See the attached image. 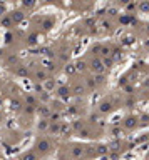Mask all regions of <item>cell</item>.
<instances>
[{"label": "cell", "mask_w": 149, "mask_h": 160, "mask_svg": "<svg viewBox=\"0 0 149 160\" xmlns=\"http://www.w3.org/2000/svg\"><path fill=\"white\" fill-rule=\"evenodd\" d=\"M92 70L94 72H102V64L99 60H94L92 62Z\"/></svg>", "instance_id": "cell-3"}, {"label": "cell", "mask_w": 149, "mask_h": 160, "mask_svg": "<svg viewBox=\"0 0 149 160\" xmlns=\"http://www.w3.org/2000/svg\"><path fill=\"white\" fill-rule=\"evenodd\" d=\"M19 73H20V75H25L27 72H25V68H20V70H19Z\"/></svg>", "instance_id": "cell-13"}, {"label": "cell", "mask_w": 149, "mask_h": 160, "mask_svg": "<svg viewBox=\"0 0 149 160\" xmlns=\"http://www.w3.org/2000/svg\"><path fill=\"white\" fill-rule=\"evenodd\" d=\"M24 7H28V9H32V7L35 5V0H22Z\"/></svg>", "instance_id": "cell-4"}, {"label": "cell", "mask_w": 149, "mask_h": 160, "mask_svg": "<svg viewBox=\"0 0 149 160\" xmlns=\"http://www.w3.org/2000/svg\"><path fill=\"white\" fill-rule=\"evenodd\" d=\"M35 149L40 152V154H47L49 150H50V142L47 140V138H40L39 142H37Z\"/></svg>", "instance_id": "cell-1"}, {"label": "cell", "mask_w": 149, "mask_h": 160, "mask_svg": "<svg viewBox=\"0 0 149 160\" xmlns=\"http://www.w3.org/2000/svg\"><path fill=\"white\" fill-rule=\"evenodd\" d=\"M0 120H2V115H0Z\"/></svg>", "instance_id": "cell-15"}, {"label": "cell", "mask_w": 149, "mask_h": 160, "mask_svg": "<svg viewBox=\"0 0 149 160\" xmlns=\"http://www.w3.org/2000/svg\"><path fill=\"white\" fill-rule=\"evenodd\" d=\"M47 125H49V122L44 120V122H40V124H39V129H40V130H42V129L45 130V129H47Z\"/></svg>", "instance_id": "cell-7"}, {"label": "cell", "mask_w": 149, "mask_h": 160, "mask_svg": "<svg viewBox=\"0 0 149 160\" xmlns=\"http://www.w3.org/2000/svg\"><path fill=\"white\" fill-rule=\"evenodd\" d=\"M44 2H54V0H44Z\"/></svg>", "instance_id": "cell-14"}, {"label": "cell", "mask_w": 149, "mask_h": 160, "mask_svg": "<svg viewBox=\"0 0 149 160\" xmlns=\"http://www.w3.org/2000/svg\"><path fill=\"white\" fill-rule=\"evenodd\" d=\"M25 18V15H24V12H14V15H12V20L14 22H22V20Z\"/></svg>", "instance_id": "cell-2"}, {"label": "cell", "mask_w": 149, "mask_h": 160, "mask_svg": "<svg viewBox=\"0 0 149 160\" xmlns=\"http://www.w3.org/2000/svg\"><path fill=\"white\" fill-rule=\"evenodd\" d=\"M12 105H14V107H12L14 110H20V102H14Z\"/></svg>", "instance_id": "cell-10"}, {"label": "cell", "mask_w": 149, "mask_h": 160, "mask_svg": "<svg viewBox=\"0 0 149 160\" xmlns=\"http://www.w3.org/2000/svg\"><path fill=\"white\" fill-rule=\"evenodd\" d=\"M3 14H5V7L0 5V15H3Z\"/></svg>", "instance_id": "cell-12"}, {"label": "cell", "mask_w": 149, "mask_h": 160, "mask_svg": "<svg viewBox=\"0 0 149 160\" xmlns=\"http://www.w3.org/2000/svg\"><path fill=\"white\" fill-rule=\"evenodd\" d=\"M50 80H52V79H47V82H45V87H47L49 90H50V88L54 87V84H52V82H50Z\"/></svg>", "instance_id": "cell-9"}, {"label": "cell", "mask_w": 149, "mask_h": 160, "mask_svg": "<svg viewBox=\"0 0 149 160\" xmlns=\"http://www.w3.org/2000/svg\"><path fill=\"white\" fill-rule=\"evenodd\" d=\"M82 92H84V88H82V87H76V88H74V93H76V95H81Z\"/></svg>", "instance_id": "cell-8"}, {"label": "cell", "mask_w": 149, "mask_h": 160, "mask_svg": "<svg viewBox=\"0 0 149 160\" xmlns=\"http://www.w3.org/2000/svg\"><path fill=\"white\" fill-rule=\"evenodd\" d=\"M67 92H69V88H65V87L59 88V95L60 97H67Z\"/></svg>", "instance_id": "cell-6"}, {"label": "cell", "mask_w": 149, "mask_h": 160, "mask_svg": "<svg viewBox=\"0 0 149 160\" xmlns=\"http://www.w3.org/2000/svg\"><path fill=\"white\" fill-rule=\"evenodd\" d=\"M12 22H14V20H12V18L5 17V18L2 20V25H3V27H10V25H12Z\"/></svg>", "instance_id": "cell-5"}, {"label": "cell", "mask_w": 149, "mask_h": 160, "mask_svg": "<svg viewBox=\"0 0 149 160\" xmlns=\"http://www.w3.org/2000/svg\"><path fill=\"white\" fill-rule=\"evenodd\" d=\"M50 25H52V22H50V20H47V22H44V28H50Z\"/></svg>", "instance_id": "cell-11"}]
</instances>
